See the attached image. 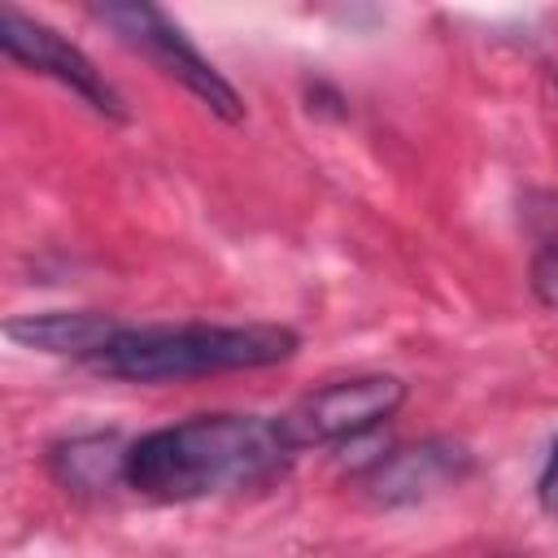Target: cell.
I'll use <instances>...</instances> for the list:
<instances>
[{
	"instance_id": "cell-5",
	"label": "cell",
	"mask_w": 558,
	"mask_h": 558,
	"mask_svg": "<svg viewBox=\"0 0 558 558\" xmlns=\"http://www.w3.org/2000/svg\"><path fill=\"white\" fill-rule=\"evenodd\" d=\"M0 48H4V57H13L17 65H26V70H35V74L61 83L65 92H74L92 113H100V118H126L122 96H118L113 83L92 65V57H87L78 44H70L61 31H52L48 22L22 13L17 4H4V9H0Z\"/></svg>"
},
{
	"instance_id": "cell-7",
	"label": "cell",
	"mask_w": 558,
	"mask_h": 558,
	"mask_svg": "<svg viewBox=\"0 0 558 558\" xmlns=\"http://www.w3.org/2000/svg\"><path fill=\"white\" fill-rule=\"evenodd\" d=\"M122 331L118 318L96 310H48V314H17L4 323V336L22 349L52 353V357H96Z\"/></svg>"
},
{
	"instance_id": "cell-9",
	"label": "cell",
	"mask_w": 558,
	"mask_h": 558,
	"mask_svg": "<svg viewBox=\"0 0 558 558\" xmlns=\"http://www.w3.org/2000/svg\"><path fill=\"white\" fill-rule=\"evenodd\" d=\"M532 288H536V296L549 310H558V240H549L536 253V262H532Z\"/></svg>"
},
{
	"instance_id": "cell-1",
	"label": "cell",
	"mask_w": 558,
	"mask_h": 558,
	"mask_svg": "<svg viewBox=\"0 0 558 558\" xmlns=\"http://www.w3.org/2000/svg\"><path fill=\"white\" fill-rule=\"evenodd\" d=\"M296 445L266 414H196L126 445V488L153 501H205L288 471Z\"/></svg>"
},
{
	"instance_id": "cell-3",
	"label": "cell",
	"mask_w": 558,
	"mask_h": 558,
	"mask_svg": "<svg viewBox=\"0 0 558 558\" xmlns=\"http://www.w3.org/2000/svg\"><path fill=\"white\" fill-rule=\"evenodd\" d=\"M92 17L105 22L131 52H140L144 61H153L183 92H192L222 122H240L244 118V100L227 83V74L209 57H201V48L183 35V26L170 13H161L157 4H144V0H105V4H92Z\"/></svg>"
},
{
	"instance_id": "cell-10",
	"label": "cell",
	"mask_w": 558,
	"mask_h": 558,
	"mask_svg": "<svg viewBox=\"0 0 558 558\" xmlns=\"http://www.w3.org/2000/svg\"><path fill=\"white\" fill-rule=\"evenodd\" d=\"M536 497H541V510L558 514V440L549 445V458L541 466V480H536Z\"/></svg>"
},
{
	"instance_id": "cell-2",
	"label": "cell",
	"mask_w": 558,
	"mask_h": 558,
	"mask_svg": "<svg viewBox=\"0 0 558 558\" xmlns=\"http://www.w3.org/2000/svg\"><path fill=\"white\" fill-rule=\"evenodd\" d=\"M301 349V336L279 323H148L126 327L92 357L109 379L131 384H170L201 379L222 371H257L288 362Z\"/></svg>"
},
{
	"instance_id": "cell-6",
	"label": "cell",
	"mask_w": 558,
	"mask_h": 558,
	"mask_svg": "<svg viewBox=\"0 0 558 558\" xmlns=\"http://www.w3.org/2000/svg\"><path fill=\"white\" fill-rule=\"evenodd\" d=\"M471 475V453L458 440H418V445H401L388 449L384 458H375L362 475L357 488L375 501V506H414L427 501L453 484H462Z\"/></svg>"
},
{
	"instance_id": "cell-4",
	"label": "cell",
	"mask_w": 558,
	"mask_h": 558,
	"mask_svg": "<svg viewBox=\"0 0 558 558\" xmlns=\"http://www.w3.org/2000/svg\"><path fill=\"white\" fill-rule=\"evenodd\" d=\"M401 401H405V384L397 375H384V371L349 375V379H331L314 388L310 397H301L288 414H279V423L296 449L336 445V440H353L388 423L401 410Z\"/></svg>"
},
{
	"instance_id": "cell-8",
	"label": "cell",
	"mask_w": 558,
	"mask_h": 558,
	"mask_svg": "<svg viewBox=\"0 0 558 558\" xmlns=\"http://www.w3.org/2000/svg\"><path fill=\"white\" fill-rule=\"evenodd\" d=\"M48 471L70 493H105L118 480L126 484V445L113 432H87L52 445Z\"/></svg>"
}]
</instances>
